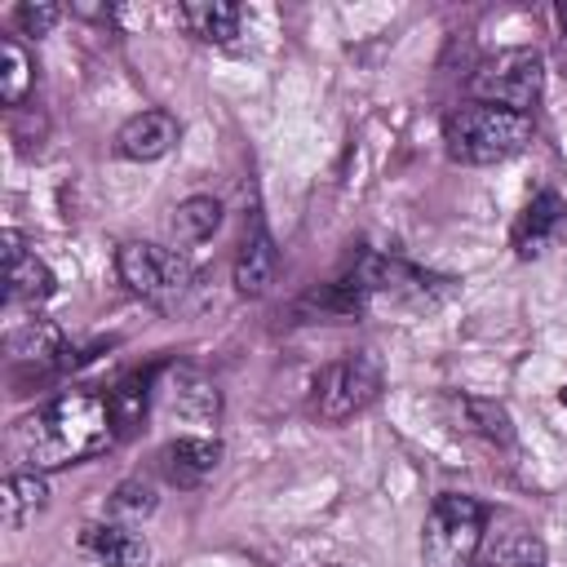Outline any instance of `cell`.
I'll return each mask as SVG.
<instances>
[{
	"mask_svg": "<svg viewBox=\"0 0 567 567\" xmlns=\"http://www.w3.org/2000/svg\"><path fill=\"white\" fill-rule=\"evenodd\" d=\"M279 275V248H275V235L266 230L261 217H252V226L244 230L239 239V252H235V292L239 297H261Z\"/></svg>",
	"mask_w": 567,
	"mask_h": 567,
	"instance_id": "7c38bea8",
	"label": "cell"
},
{
	"mask_svg": "<svg viewBox=\"0 0 567 567\" xmlns=\"http://www.w3.org/2000/svg\"><path fill=\"white\" fill-rule=\"evenodd\" d=\"M44 505H49V483H44V474H35V470H9V474H4V487H0L4 527L31 523Z\"/></svg>",
	"mask_w": 567,
	"mask_h": 567,
	"instance_id": "e0dca14e",
	"label": "cell"
},
{
	"mask_svg": "<svg viewBox=\"0 0 567 567\" xmlns=\"http://www.w3.org/2000/svg\"><path fill=\"white\" fill-rule=\"evenodd\" d=\"M58 18H62L58 4H35V0L18 4V13H13V22H18L27 35H49V31L58 27Z\"/></svg>",
	"mask_w": 567,
	"mask_h": 567,
	"instance_id": "cb8c5ba5",
	"label": "cell"
},
{
	"mask_svg": "<svg viewBox=\"0 0 567 567\" xmlns=\"http://www.w3.org/2000/svg\"><path fill=\"white\" fill-rule=\"evenodd\" d=\"M115 270H120V284L128 292H137L142 301H151V306H173L195 284V266H190L186 252H177L168 244H146V239L120 244Z\"/></svg>",
	"mask_w": 567,
	"mask_h": 567,
	"instance_id": "5b68a950",
	"label": "cell"
},
{
	"mask_svg": "<svg viewBox=\"0 0 567 567\" xmlns=\"http://www.w3.org/2000/svg\"><path fill=\"white\" fill-rule=\"evenodd\" d=\"M159 372H164V368L155 363V368H142V372H128L124 381H115V385L106 390V403H111V416H115L120 439H124V434H133V430L142 425V416H146V408H151V394H155Z\"/></svg>",
	"mask_w": 567,
	"mask_h": 567,
	"instance_id": "9a60e30c",
	"label": "cell"
},
{
	"mask_svg": "<svg viewBox=\"0 0 567 567\" xmlns=\"http://www.w3.org/2000/svg\"><path fill=\"white\" fill-rule=\"evenodd\" d=\"M456 416L465 421V430H474L487 443H509L514 439V421L496 399H478V394H456Z\"/></svg>",
	"mask_w": 567,
	"mask_h": 567,
	"instance_id": "ffe728a7",
	"label": "cell"
},
{
	"mask_svg": "<svg viewBox=\"0 0 567 567\" xmlns=\"http://www.w3.org/2000/svg\"><path fill=\"white\" fill-rule=\"evenodd\" d=\"M487 532L483 501L465 492H439L421 523V558L425 567H474Z\"/></svg>",
	"mask_w": 567,
	"mask_h": 567,
	"instance_id": "277c9868",
	"label": "cell"
},
{
	"mask_svg": "<svg viewBox=\"0 0 567 567\" xmlns=\"http://www.w3.org/2000/svg\"><path fill=\"white\" fill-rule=\"evenodd\" d=\"M9 354H13L18 363L49 368V363H58V359L66 354V346H62L58 323H49V319H31V323H22L18 332H9Z\"/></svg>",
	"mask_w": 567,
	"mask_h": 567,
	"instance_id": "ac0fdd59",
	"label": "cell"
},
{
	"mask_svg": "<svg viewBox=\"0 0 567 567\" xmlns=\"http://www.w3.org/2000/svg\"><path fill=\"white\" fill-rule=\"evenodd\" d=\"M567 244V199L558 190H540L527 199V208L509 226V248L523 261H536Z\"/></svg>",
	"mask_w": 567,
	"mask_h": 567,
	"instance_id": "ba28073f",
	"label": "cell"
},
{
	"mask_svg": "<svg viewBox=\"0 0 567 567\" xmlns=\"http://www.w3.org/2000/svg\"><path fill=\"white\" fill-rule=\"evenodd\" d=\"M115 439H120V430H115L111 403H106V394H93V390H66V394L40 403L9 434L13 456L35 474L80 465V461L106 452Z\"/></svg>",
	"mask_w": 567,
	"mask_h": 567,
	"instance_id": "6da1fadb",
	"label": "cell"
},
{
	"mask_svg": "<svg viewBox=\"0 0 567 567\" xmlns=\"http://www.w3.org/2000/svg\"><path fill=\"white\" fill-rule=\"evenodd\" d=\"M4 284H9L4 288L9 306H31V310L44 306L53 297V284H58L49 261L35 257L18 230H4Z\"/></svg>",
	"mask_w": 567,
	"mask_h": 567,
	"instance_id": "9c48e42d",
	"label": "cell"
},
{
	"mask_svg": "<svg viewBox=\"0 0 567 567\" xmlns=\"http://www.w3.org/2000/svg\"><path fill=\"white\" fill-rule=\"evenodd\" d=\"M474 567H545V540L527 527H496L483 532Z\"/></svg>",
	"mask_w": 567,
	"mask_h": 567,
	"instance_id": "5bb4252c",
	"label": "cell"
},
{
	"mask_svg": "<svg viewBox=\"0 0 567 567\" xmlns=\"http://www.w3.org/2000/svg\"><path fill=\"white\" fill-rule=\"evenodd\" d=\"M80 545L106 567H146L151 563V545L124 523H106V518L102 523H84Z\"/></svg>",
	"mask_w": 567,
	"mask_h": 567,
	"instance_id": "4fadbf2b",
	"label": "cell"
},
{
	"mask_svg": "<svg viewBox=\"0 0 567 567\" xmlns=\"http://www.w3.org/2000/svg\"><path fill=\"white\" fill-rule=\"evenodd\" d=\"M381 359L372 350L346 354L337 363H328L315 381V416L328 425H341L350 416H359L377 394H381Z\"/></svg>",
	"mask_w": 567,
	"mask_h": 567,
	"instance_id": "52a82bcc",
	"label": "cell"
},
{
	"mask_svg": "<svg viewBox=\"0 0 567 567\" xmlns=\"http://www.w3.org/2000/svg\"><path fill=\"white\" fill-rule=\"evenodd\" d=\"M177 18H182V27L195 40H204V44H230L239 35L244 9L239 4H226V0H190V4L177 9Z\"/></svg>",
	"mask_w": 567,
	"mask_h": 567,
	"instance_id": "2e32d148",
	"label": "cell"
},
{
	"mask_svg": "<svg viewBox=\"0 0 567 567\" xmlns=\"http://www.w3.org/2000/svg\"><path fill=\"white\" fill-rule=\"evenodd\" d=\"M155 505H159V496H155V483L151 478H124V483H115V492L106 496V514H111V523H124V527H137L142 518H151L155 514Z\"/></svg>",
	"mask_w": 567,
	"mask_h": 567,
	"instance_id": "7402d4cb",
	"label": "cell"
},
{
	"mask_svg": "<svg viewBox=\"0 0 567 567\" xmlns=\"http://www.w3.org/2000/svg\"><path fill=\"white\" fill-rule=\"evenodd\" d=\"M532 142V115L465 102L443 115V146L456 164H501L527 151Z\"/></svg>",
	"mask_w": 567,
	"mask_h": 567,
	"instance_id": "3957f363",
	"label": "cell"
},
{
	"mask_svg": "<svg viewBox=\"0 0 567 567\" xmlns=\"http://www.w3.org/2000/svg\"><path fill=\"white\" fill-rule=\"evenodd\" d=\"M164 394H168V408H173L177 416H190V421H217V412H221L217 390H213L208 381L190 377V372H177V381H173Z\"/></svg>",
	"mask_w": 567,
	"mask_h": 567,
	"instance_id": "603a6c76",
	"label": "cell"
},
{
	"mask_svg": "<svg viewBox=\"0 0 567 567\" xmlns=\"http://www.w3.org/2000/svg\"><path fill=\"white\" fill-rule=\"evenodd\" d=\"M540 93H545V62L536 49H501L483 58L470 75V102H483V106L532 115Z\"/></svg>",
	"mask_w": 567,
	"mask_h": 567,
	"instance_id": "8992f818",
	"label": "cell"
},
{
	"mask_svg": "<svg viewBox=\"0 0 567 567\" xmlns=\"http://www.w3.org/2000/svg\"><path fill=\"white\" fill-rule=\"evenodd\" d=\"M563 408H567V385H563Z\"/></svg>",
	"mask_w": 567,
	"mask_h": 567,
	"instance_id": "484cf974",
	"label": "cell"
},
{
	"mask_svg": "<svg viewBox=\"0 0 567 567\" xmlns=\"http://www.w3.org/2000/svg\"><path fill=\"white\" fill-rule=\"evenodd\" d=\"M31 84H35V66H31L27 49L18 44V35H4L0 40V102L4 106H22Z\"/></svg>",
	"mask_w": 567,
	"mask_h": 567,
	"instance_id": "44dd1931",
	"label": "cell"
},
{
	"mask_svg": "<svg viewBox=\"0 0 567 567\" xmlns=\"http://www.w3.org/2000/svg\"><path fill=\"white\" fill-rule=\"evenodd\" d=\"M217 465H221V443L208 434H182L159 447V474L182 492L204 487Z\"/></svg>",
	"mask_w": 567,
	"mask_h": 567,
	"instance_id": "30bf717a",
	"label": "cell"
},
{
	"mask_svg": "<svg viewBox=\"0 0 567 567\" xmlns=\"http://www.w3.org/2000/svg\"><path fill=\"white\" fill-rule=\"evenodd\" d=\"M447 288H452L447 275H430V270H421L403 257L363 252L359 266L323 292V310H337V315H354V310H368V306L434 310L447 297Z\"/></svg>",
	"mask_w": 567,
	"mask_h": 567,
	"instance_id": "7a4b0ae2",
	"label": "cell"
},
{
	"mask_svg": "<svg viewBox=\"0 0 567 567\" xmlns=\"http://www.w3.org/2000/svg\"><path fill=\"white\" fill-rule=\"evenodd\" d=\"M217 226H221V204H217L213 195H190V199H182V204L173 208V217H168L173 244H204Z\"/></svg>",
	"mask_w": 567,
	"mask_h": 567,
	"instance_id": "d6986e66",
	"label": "cell"
},
{
	"mask_svg": "<svg viewBox=\"0 0 567 567\" xmlns=\"http://www.w3.org/2000/svg\"><path fill=\"white\" fill-rule=\"evenodd\" d=\"M177 142V120L159 106L151 111H137L128 115L120 128H115V155L120 159H133V164H151V159H164Z\"/></svg>",
	"mask_w": 567,
	"mask_h": 567,
	"instance_id": "8fae6325",
	"label": "cell"
},
{
	"mask_svg": "<svg viewBox=\"0 0 567 567\" xmlns=\"http://www.w3.org/2000/svg\"><path fill=\"white\" fill-rule=\"evenodd\" d=\"M554 18H558V27H563V35H567V4H558V9H554Z\"/></svg>",
	"mask_w": 567,
	"mask_h": 567,
	"instance_id": "d4e9b609",
	"label": "cell"
}]
</instances>
